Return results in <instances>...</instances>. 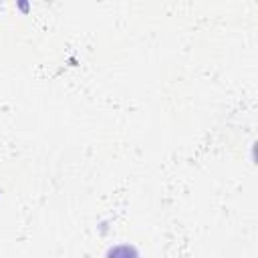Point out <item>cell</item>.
I'll list each match as a JSON object with an SVG mask.
<instances>
[{"label":"cell","mask_w":258,"mask_h":258,"mask_svg":"<svg viewBox=\"0 0 258 258\" xmlns=\"http://www.w3.org/2000/svg\"><path fill=\"white\" fill-rule=\"evenodd\" d=\"M107 258H139V252L129 244H119L107 252Z\"/></svg>","instance_id":"1"}]
</instances>
